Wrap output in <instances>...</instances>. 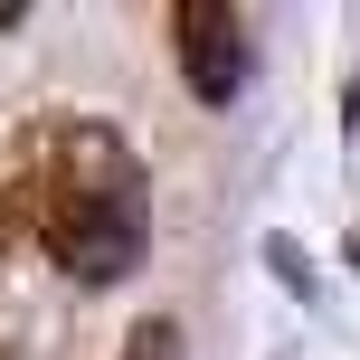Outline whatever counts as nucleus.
I'll return each mask as SVG.
<instances>
[{"mask_svg":"<svg viewBox=\"0 0 360 360\" xmlns=\"http://www.w3.org/2000/svg\"><path fill=\"white\" fill-rule=\"evenodd\" d=\"M0 360H10V351H0Z\"/></svg>","mask_w":360,"mask_h":360,"instance_id":"nucleus-5","label":"nucleus"},{"mask_svg":"<svg viewBox=\"0 0 360 360\" xmlns=\"http://www.w3.org/2000/svg\"><path fill=\"white\" fill-rule=\"evenodd\" d=\"M19 190H29V237L76 275V285H124L152 247V180L133 143L95 114H38L19 133Z\"/></svg>","mask_w":360,"mask_h":360,"instance_id":"nucleus-1","label":"nucleus"},{"mask_svg":"<svg viewBox=\"0 0 360 360\" xmlns=\"http://www.w3.org/2000/svg\"><path fill=\"white\" fill-rule=\"evenodd\" d=\"M124 360H180V323L171 313H143V323L124 332Z\"/></svg>","mask_w":360,"mask_h":360,"instance_id":"nucleus-3","label":"nucleus"},{"mask_svg":"<svg viewBox=\"0 0 360 360\" xmlns=\"http://www.w3.org/2000/svg\"><path fill=\"white\" fill-rule=\"evenodd\" d=\"M162 29H171V57H180V86L199 105H228L247 86V19L228 0H171Z\"/></svg>","mask_w":360,"mask_h":360,"instance_id":"nucleus-2","label":"nucleus"},{"mask_svg":"<svg viewBox=\"0 0 360 360\" xmlns=\"http://www.w3.org/2000/svg\"><path fill=\"white\" fill-rule=\"evenodd\" d=\"M29 237V190H19V171H0V256Z\"/></svg>","mask_w":360,"mask_h":360,"instance_id":"nucleus-4","label":"nucleus"}]
</instances>
